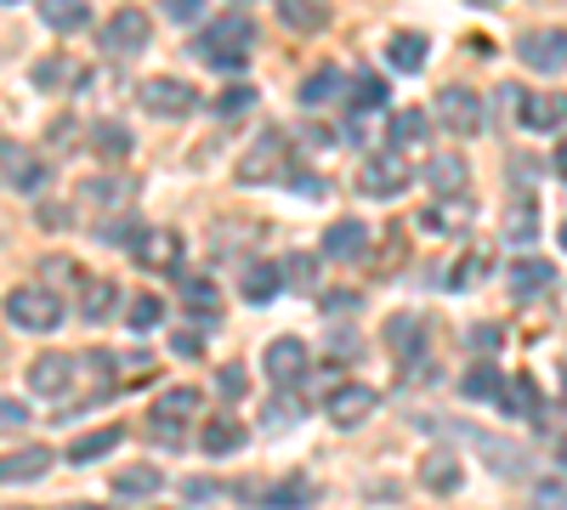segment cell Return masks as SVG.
Returning a JSON list of instances; mask_svg holds the SVG:
<instances>
[{
  "mask_svg": "<svg viewBox=\"0 0 567 510\" xmlns=\"http://www.w3.org/2000/svg\"><path fill=\"white\" fill-rule=\"evenodd\" d=\"M460 386H465V397H471V403H499V392H505V381H499V368H494L488 357H483V363H471Z\"/></svg>",
  "mask_w": 567,
  "mask_h": 510,
  "instance_id": "83f0119b",
  "label": "cell"
},
{
  "mask_svg": "<svg viewBox=\"0 0 567 510\" xmlns=\"http://www.w3.org/2000/svg\"><path fill=\"white\" fill-rule=\"evenodd\" d=\"M534 233H539V216H534V205H523V210H511V221H505V239L511 244H534Z\"/></svg>",
  "mask_w": 567,
  "mask_h": 510,
  "instance_id": "ab89813d",
  "label": "cell"
},
{
  "mask_svg": "<svg viewBox=\"0 0 567 510\" xmlns=\"http://www.w3.org/2000/svg\"><path fill=\"white\" fill-rule=\"evenodd\" d=\"M516 58H523L534 74L567 69V29H528L523 40H516Z\"/></svg>",
  "mask_w": 567,
  "mask_h": 510,
  "instance_id": "52a82bcc",
  "label": "cell"
},
{
  "mask_svg": "<svg viewBox=\"0 0 567 510\" xmlns=\"http://www.w3.org/2000/svg\"><path fill=\"white\" fill-rule=\"evenodd\" d=\"M199 408H205L199 386H171V392H159V397H154V408H148L154 443H165V448H182V443H187V420H194Z\"/></svg>",
  "mask_w": 567,
  "mask_h": 510,
  "instance_id": "7a4b0ae2",
  "label": "cell"
},
{
  "mask_svg": "<svg viewBox=\"0 0 567 510\" xmlns=\"http://www.w3.org/2000/svg\"><path fill=\"white\" fill-rule=\"evenodd\" d=\"M278 18L290 23L296 34H318L329 23V7H323V0H278Z\"/></svg>",
  "mask_w": 567,
  "mask_h": 510,
  "instance_id": "d4e9b609",
  "label": "cell"
},
{
  "mask_svg": "<svg viewBox=\"0 0 567 510\" xmlns=\"http://www.w3.org/2000/svg\"><path fill=\"white\" fill-rule=\"evenodd\" d=\"M171 346H176V357H199V352H205V346H199V330H176Z\"/></svg>",
  "mask_w": 567,
  "mask_h": 510,
  "instance_id": "c3c4849f",
  "label": "cell"
},
{
  "mask_svg": "<svg viewBox=\"0 0 567 510\" xmlns=\"http://www.w3.org/2000/svg\"><path fill=\"white\" fill-rule=\"evenodd\" d=\"M278 284H284V267H272V261H250V267L239 272V290H245L250 306H267V301L278 295Z\"/></svg>",
  "mask_w": 567,
  "mask_h": 510,
  "instance_id": "7402d4cb",
  "label": "cell"
},
{
  "mask_svg": "<svg viewBox=\"0 0 567 510\" xmlns=\"http://www.w3.org/2000/svg\"><path fill=\"white\" fill-rule=\"evenodd\" d=\"M386 346H392L398 363H414V357L425 352V318H414V312H392V318H386Z\"/></svg>",
  "mask_w": 567,
  "mask_h": 510,
  "instance_id": "e0dca14e",
  "label": "cell"
},
{
  "mask_svg": "<svg viewBox=\"0 0 567 510\" xmlns=\"http://www.w3.org/2000/svg\"><path fill=\"white\" fill-rule=\"evenodd\" d=\"M420 227H425V233H465V227H471V205L465 199H443V205H432L420 216Z\"/></svg>",
  "mask_w": 567,
  "mask_h": 510,
  "instance_id": "4316f807",
  "label": "cell"
},
{
  "mask_svg": "<svg viewBox=\"0 0 567 510\" xmlns=\"http://www.w3.org/2000/svg\"><path fill=\"white\" fill-rule=\"evenodd\" d=\"M250 45H256V23L239 18V12H227V18L205 23V34L194 40V58H205L221 74H239L250 63Z\"/></svg>",
  "mask_w": 567,
  "mask_h": 510,
  "instance_id": "6da1fadb",
  "label": "cell"
},
{
  "mask_svg": "<svg viewBox=\"0 0 567 510\" xmlns=\"http://www.w3.org/2000/svg\"><path fill=\"white\" fill-rule=\"evenodd\" d=\"M45 471H52V448H12V454H0V482H40Z\"/></svg>",
  "mask_w": 567,
  "mask_h": 510,
  "instance_id": "2e32d148",
  "label": "cell"
},
{
  "mask_svg": "<svg viewBox=\"0 0 567 510\" xmlns=\"http://www.w3.org/2000/svg\"><path fill=\"white\" fill-rule=\"evenodd\" d=\"M312 499H318V482H307V477H290L261 493V504H272V510H307Z\"/></svg>",
  "mask_w": 567,
  "mask_h": 510,
  "instance_id": "f1b7e54d",
  "label": "cell"
},
{
  "mask_svg": "<svg viewBox=\"0 0 567 510\" xmlns=\"http://www.w3.org/2000/svg\"><path fill=\"white\" fill-rule=\"evenodd\" d=\"M556 239H561V250H567V221H561V233H556Z\"/></svg>",
  "mask_w": 567,
  "mask_h": 510,
  "instance_id": "6f0895ef",
  "label": "cell"
},
{
  "mask_svg": "<svg viewBox=\"0 0 567 510\" xmlns=\"http://www.w3.org/2000/svg\"><path fill=\"white\" fill-rule=\"evenodd\" d=\"M425 131H432V119H425V108H403V114L392 119V143H398V148H409V143H420Z\"/></svg>",
  "mask_w": 567,
  "mask_h": 510,
  "instance_id": "8d00e7d4",
  "label": "cell"
},
{
  "mask_svg": "<svg viewBox=\"0 0 567 510\" xmlns=\"http://www.w3.org/2000/svg\"><path fill=\"white\" fill-rule=\"evenodd\" d=\"M187 499H194V504H199V499H216V482H205V477L187 482Z\"/></svg>",
  "mask_w": 567,
  "mask_h": 510,
  "instance_id": "816d5d0a",
  "label": "cell"
},
{
  "mask_svg": "<svg viewBox=\"0 0 567 510\" xmlns=\"http://www.w3.org/2000/svg\"><path fill=\"white\" fill-rule=\"evenodd\" d=\"M323 256L329 261H363L369 256V227L352 221V216L347 221H329L323 227Z\"/></svg>",
  "mask_w": 567,
  "mask_h": 510,
  "instance_id": "9a60e30c",
  "label": "cell"
},
{
  "mask_svg": "<svg viewBox=\"0 0 567 510\" xmlns=\"http://www.w3.org/2000/svg\"><path fill=\"white\" fill-rule=\"evenodd\" d=\"M40 23L58 29V34H80L91 23V7L85 0H40Z\"/></svg>",
  "mask_w": 567,
  "mask_h": 510,
  "instance_id": "603a6c76",
  "label": "cell"
},
{
  "mask_svg": "<svg viewBox=\"0 0 567 510\" xmlns=\"http://www.w3.org/2000/svg\"><path fill=\"white\" fill-rule=\"evenodd\" d=\"M278 426H301V403H296V397H278V403L267 408V431H278Z\"/></svg>",
  "mask_w": 567,
  "mask_h": 510,
  "instance_id": "7bdbcfd3",
  "label": "cell"
},
{
  "mask_svg": "<svg viewBox=\"0 0 567 510\" xmlns=\"http://www.w3.org/2000/svg\"><path fill=\"white\" fill-rule=\"evenodd\" d=\"M159 318H165V301H159V295H131V306H125L131 330H154Z\"/></svg>",
  "mask_w": 567,
  "mask_h": 510,
  "instance_id": "74e56055",
  "label": "cell"
},
{
  "mask_svg": "<svg viewBox=\"0 0 567 510\" xmlns=\"http://www.w3.org/2000/svg\"><path fill=\"white\" fill-rule=\"evenodd\" d=\"M69 386H74V357H69V352H40V357L29 363V392L63 397Z\"/></svg>",
  "mask_w": 567,
  "mask_h": 510,
  "instance_id": "7c38bea8",
  "label": "cell"
},
{
  "mask_svg": "<svg viewBox=\"0 0 567 510\" xmlns=\"http://www.w3.org/2000/svg\"><path fill=\"white\" fill-rule=\"evenodd\" d=\"M0 176H7L12 188H23V194H40L52 170H45V165H40V159H34L23 143H12V136H7V143H0Z\"/></svg>",
  "mask_w": 567,
  "mask_h": 510,
  "instance_id": "8fae6325",
  "label": "cell"
},
{
  "mask_svg": "<svg viewBox=\"0 0 567 510\" xmlns=\"http://www.w3.org/2000/svg\"><path fill=\"white\" fill-rule=\"evenodd\" d=\"M91 143H97L103 159H125L131 154V131L125 125H97V131H91Z\"/></svg>",
  "mask_w": 567,
  "mask_h": 510,
  "instance_id": "f35d334b",
  "label": "cell"
},
{
  "mask_svg": "<svg viewBox=\"0 0 567 510\" xmlns=\"http://www.w3.org/2000/svg\"><path fill=\"white\" fill-rule=\"evenodd\" d=\"M488 267H494V261L477 250V256H465V261L449 272V284H454V290H471V284H483V278H488Z\"/></svg>",
  "mask_w": 567,
  "mask_h": 510,
  "instance_id": "60d3db41",
  "label": "cell"
},
{
  "mask_svg": "<svg viewBox=\"0 0 567 510\" xmlns=\"http://www.w3.org/2000/svg\"><path fill=\"white\" fill-rule=\"evenodd\" d=\"M425 58H432V40H425L420 29H398V34H386V69H392V74H420Z\"/></svg>",
  "mask_w": 567,
  "mask_h": 510,
  "instance_id": "5bb4252c",
  "label": "cell"
},
{
  "mask_svg": "<svg viewBox=\"0 0 567 510\" xmlns=\"http://www.w3.org/2000/svg\"><path fill=\"white\" fill-rule=\"evenodd\" d=\"M449 136H477L483 131V103H477V91H465V85H449L437 91V114H432Z\"/></svg>",
  "mask_w": 567,
  "mask_h": 510,
  "instance_id": "5b68a950",
  "label": "cell"
},
{
  "mask_svg": "<svg viewBox=\"0 0 567 510\" xmlns=\"http://www.w3.org/2000/svg\"><path fill=\"white\" fill-rule=\"evenodd\" d=\"M216 386H221L227 403H239V397H245V368H239V363H227L221 375H216Z\"/></svg>",
  "mask_w": 567,
  "mask_h": 510,
  "instance_id": "f6af8a7d",
  "label": "cell"
},
{
  "mask_svg": "<svg viewBox=\"0 0 567 510\" xmlns=\"http://www.w3.org/2000/svg\"><path fill=\"white\" fill-rule=\"evenodd\" d=\"M471 7H499V0H471Z\"/></svg>",
  "mask_w": 567,
  "mask_h": 510,
  "instance_id": "11a10c76",
  "label": "cell"
},
{
  "mask_svg": "<svg viewBox=\"0 0 567 510\" xmlns=\"http://www.w3.org/2000/svg\"><path fill=\"white\" fill-rule=\"evenodd\" d=\"M182 301L194 318H216V284L210 278H182Z\"/></svg>",
  "mask_w": 567,
  "mask_h": 510,
  "instance_id": "e575fe53",
  "label": "cell"
},
{
  "mask_svg": "<svg viewBox=\"0 0 567 510\" xmlns=\"http://www.w3.org/2000/svg\"><path fill=\"white\" fill-rule=\"evenodd\" d=\"M374 408H381V392H374V386H363V381H347L341 392H329V420H336L341 431H352V426H363L369 420V414Z\"/></svg>",
  "mask_w": 567,
  "mask_h": 510,
  "instance_id": "9c48e42d",
  "label": "cell"
},
{
  "mask_svg": "<svg viewBox=\"0 0 567 510\" xmlns=\"http://www.w3.org/2000/svg\"><path fill=\"white\" fill-rule=\"evenodd\" d=\"M556 176L567 181V136H561V148H556Z\"/></svg>",
  "mask_w": 567,
  "mask_h": 510,
  "instance_id": "db71d44e",
  "label": "cell"
},
{
  "mask_svg": "<svg viewBox=\"0 0 567 510\" xmlns=\"http://www.w3.org/2000/svg\"><path fill=\"white\" fill-rule=\"evenodd\" d=\"M323 312H358V295H323Z\"/></svg>",
  "mask_w": 567,
  "mask_h": 510,
  "instance_id": "f907efd6",
  "label": "cell"
},
{
  "mask_svg": "<svg viewBox=\"0 0 567 510\" xmlns=\"http://www.w3.org/2000/svg\"><path fill=\"white\" fill-rule=\"evenodd\" d=\"M80 295H85V306H80V312H85L91 323H103V318L114 312V301H120V290L109 284V278H85V284H80Z\"/></svg>",
  "mask_w": 567,
  "mask_h": 510,
  "instance_id": "1f68e13d",
  "label": "cell"
},
{
  "mask_svg": "<svg viewBox=\"0 0 567 510\" xmlns=\"http://www.w3.org/2000/svg\"><path fill=\"white\" fill-rule=\"evenodd\" d=\"M284 278H290V284H312V261H290V267H284Z\"/></svg>",
  "mask_w": 567,
  "mask_h": 510,
  "instance_id": "681fc988",
  "label": "cell"
},
{
  "mask_svg": "<svg viewBox=\"0 0 567 510\" xmlns=\"http://www.w3.org/2000/svg\"><path fill=\"white\" fill-rule=\"evenodd\" d=\"M7 323H18V330H29V335H52L63 323V301L52 290H40V284H18L7 295Z\"/></svg>",
  "mask_w": 567,
  "mask_h": 510,
  "instance_id": "3957f363",
  "label": "cell"
},
{
  "mask_svg": "<svg viewBox=\"0 0 567 510\" xmlns=\"http://www.w3.org/2000/svg\"><path fill=\"white\" fill-rule=\"evenodd\" d=\"M159 471L154 466H125L120 477H114V499H148V493H159Z\"/></svg>",
  "mask_w": 567,
  "mask_h": 510,
  "instance_id": "f546056e",
  "label": "cell"
},
{
  "mask_svg": "<svg viewBox=\"0 0 567 510\" xmlns=\"http://www.w3.org/2000/svg\"><path fill=\"white\" fill-rule=\"evenodd\" d=\"M267 375L278 381V386H296L301 375H307V368H312V346L307 341H296V335H278L272 346H267Z\"/></svg>",
  "mask_w": 567,
  "mask_h": 510,
  "instance_id": "30bf717a",
  "label": "cell"
},
{
  "mask_svg": "<svg viewBox=\"0 0 567 510\" xmlns=\"http://www.w3.org/2000/svg\"><path fill=\"white\" fill-rule=\"evenodd\" d=\"M136 103L148 108L154 119H187V114L199 108V91L187 85V80H176V74H159V80H142Z\"/></svg>",
  "mask_w": 567,
  "mask_h": 510,
  "instance_id": "277c9868",
  "label": "cell"
},
{
  "mask_svg": "<svg viewBox=\"0 0 567 510\" xmlns=\"http://www.w3.org/2000/svg\"><path fill=\"white\" fill-rule=\"evenodd\" d=\"M336 91H347V74H341V69H312V74L301 80V103L318 108V103L336 97Z\"/></svg>",
  "mask_w": 567,
  "mask_h": 510,
  "instance_id": "4dcf8cb0",
  "label": "cell"
},
{
  "mask_svg": "<svg viewBox=\"0 0 567 510\" xmlns=\"http://www.w3.org/2000/svg\"><path fill=\"white\" fill-rule=\"evenodd\" d=\"M420 482L432 488V493H460V482H465V466L449 454V448H432L420 459Z\"/></svg>",
  "mask_w": 567,
  "mask_h": 510,
  "instance_id": "ac0fdd59",
  "label": "cell"
},
{
  "mask_svg": "<svg viewBox=\"0 0 567 510\" xmlns=\"http://www.w3.org/2000/svg\"><path fill=\"white\" fill-rule=\"evenodd\" d=\"M534 504H539V510H561V504H567V482H561V477L539 482V488H534Z\"/></svg>",
  "mask_w": 567,
  "mask_h": 510,
  "instance_id": "ee69618b",
  "label": "cell"
},
{
  "mask_svg": "<svg viewBox=\"0 0 567 510\" xmlns=\"http://www.w3.org/2000/svg\"><path fill=\"white\" fill-rule=\"evenodd\" d=\"M425 181H432V194L437 199H460L465 194V181H471V165L460 154H437L432 165H425Z\"/></svg>",
  "mask_w": 567,
  "mask_h": 510,
  "instance_id": "d6986e66",
  "label": "cell"
},
{
  "mask_svg": "<svg viewBox=\"0 0 567 510\" xmlns=\"http://www.w3.org/2000/svg\"><path fill=\"white\" fill-rule=\"evenodd\" d=\"M550 284H556V267L539 261V256H523V261H516V272H511V295H516V301H534V295H545Z\"/></svg>",
  "mask_w": 567,
  "mask_h": 510,
  "instance_id": "ffe728a7",
  "label": "cell"
},
{
  "mask_svg": "<svg viewBox=\"0 0 567 510\" xmlns=\"http://www.w3.org/2000/svg\"><path fill=\"white\" fill-rule=\"evenodd\" d=\"M256 108V91L250 85H233V91H221V97H216V114L221 119H239V114H250Z\"/></svg>",
  "mask_w": 567,
  "mask_h": 510,
  "instance_id": "b9f144b4",
  "label": "cell"
},
{
  "mask_svg": "<svg viewBox=\"0 0 567 510\" xmlns=\"http://www.w3.org/2000/svg\"><path fill=\"white\" fill-rule=\"evenodd\" d=\"M494 346H499V323H477V330H471V352L494 357Z\"/></svg>",
  "mask_w": 567,
  "mask_h": 510,
  "instance_id": "bcb514c9",
  "label": "cell"
},
{
  "mask_svg": "<svg viewBox=\"0 0 567 510\" xmlns=\"http://www.w3.org/2000/svg\"><path fill=\"white\" fill-rule=\"evenodd\" d=\"M165 12H171L176 23H199V18H205V0H165Z\"/></svg>",
  "mask_w": 567,
  "mask_h": 510,
  "instance_id": "7dc6e473",
  "label": "cell"
},
{
  "mask_svg": "<svg viewBox=\"0 0 567 510\" xmlns=\"http://www.w3.org/2000/svg\"><path fill=\"white\" fill-rule=\"evenodd\" d=\"M69 510H103V504H69Z\"/></svg>",
  "mask_w": 567,
  "mask_h": 510,
  "instance_id": "9f6ffc18",
  "label": "cell"
},
{
  "mask_svg": "<svg viewBox=\"0 0 567 510\" xmlns=\"http://www.w3.org/2000/svg\"><path fill=\"white\" fill-rule=\"evenodd\" d=\"M74 74H80V69H74L69 58H40V63H34V85H40V91H58V85H74Z\"/></svg>",
  "mask_w": 567,
  "mask_h": 510,
  "instance_id": "d590c367",
  "label": "cell"
},
{
  "mask_svg": "<svg viewBox=\"0 0 567 510\" xmlns=\"http://www.w3.org/2000/svg\"><path fill=\"white\" fill-rule=\"evenodd\" d=\"M409 181H414V170H409L398 154H374V159L358 170V188H363L369 199H398Z\"/></svg>",
  "mask_w": 567,
  "mask_h": 510,
  "instance_id": "ba28073f",
  "label": "cell"
},
{
  "mask_svg": "<svg viewBox=\"0 0 567 510\" xmlns=\"http://www.w3.org/2000/svg\"><path fill=\"white\" fill-rule=\"evenodd\" d=\"M516 108H523L528 131H561L567 125V91H528V97H516Z\"/></svg>",
  "mask_w": 567,
  "mask_h": 510,
  "instance_id": "4fadbf2b",
  "label": "cell"
},
{
  "mask_svg": "<svg viewBox=\"0 0 567 510\" xmlns=\"http://www.w3.org/2000/svg\"><path fill=\"white\" fill-rule=\"evenodd\" d=\"M245 437H250V431H245L239 420H227V414H221V420H205L199 448H205V454H239V448H245Z\"/></svg>",
  "mask_w": 567,
  "mask_h": 510,
  "instance_id": "484cf974",
  "label": "cell"
},
{
  "mask_svg": "<svg viewBox=\"0 0 567 510\" xmlns=\"http://www.w3.org/2000/svg\"><path fill=\"white\" fill-rule=\"evenodd\" d=\"M347 91H352V108H386V80L381 74H347Z\"/></svg>",
  "mask_w": 567,
  "mask_h": 510,
  "instance_id": "836d02e7",
  "label": "cell"
},
{
  "mask_svg": "<svg viewBox=\"0 0 567 510\" xmlns=\"http://www.w3.org/2000/svg\"><path fill=\"white\" fill-rule=\"evenodd\" d=\"M0 420H7V426H23V408H18V403H0Z\"/></svg>",
  "mask_w": 567,
  "mask_h": 510,
  "instance_id": "f5cc1de1",
  "label": "cell"
},
{
  "mask_svg": "<svg viewBox=\"0 0 567 510\" xmlns=\"http://www.w3.org/2000/svg\"><path fill=\"white\" fill-rule=\"evenodd\" d=\"M148 34H154L148 12H136V7H120V12L109 18V29H103V52H109V58H136L142 45H148Z\"/></svg>",
  "mask_w": 567,
  "mask_h": 510,
  "instance_id": "8992f818",
  "label": "cell"
},
{
  "mask_svg": "<svg viewBox=\"0 0 567 510\" xmlns=\"http://www.w3.org/2000/svg\"><path fill=\"white\" fill-rule=\"evenodd\" d=\"M120 443H125V431H120V426H97V431H85L80 443H69V459H74V466H91V459L114 454Z\"/></svg>",
  "mask_w": 567,
  "mask_h": 510,
  "instance_id": "cb8c5ba5",
  "label": "cell"
},
{
  "mask_svg": "<svg viewBox=\"0 0 567 510\" xmlns=\"http://www.w3.org/2000/svg\"><path fill=\"white\" fill-rule=\"evenodd\" d=\"M136 261L142 267H159V272H171L176 267V256H182V239L171 233V227H159V233H136Z\"/></svg>",
  "mask_w": 567,
  "mask_h": 510,
  "instance_id": "44dd1931",
  "label": "cell"
},
{
  "mask_svg": "<svg viewBox=\"0 0 567 510\" xmlns=\"http://www.w3.org/2000/svg\"><path fill=\"white\" fill-rule=\"evenodd\" d=\"M499 408H505V414H516V420H523V414H539V392H534V381H528V375L505 381V392H499Z\"/></svg>",
  "mask_w": 567,
  "mask_h": 510,
  "instance_id": "d6a6232c",
  "label": "cell"
}]
</instances>
